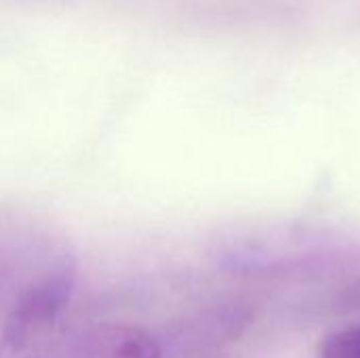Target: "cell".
<instances>
[{"label": "cell", "mask_w": 360, "mask_h": 358, "mask_svg": "<svg viewBox=\"0 0 360 358\" xmlns=\"http://www.w3.org/2000/svg\"><path fill=\"white\" fill-rule=\"evenodd\" d=\"M74 289V262L36 281L0 319V358L57 357Z\"/></svg>", "instance_id": "1"}, {"label": "cell", "mask_w": 360, "mask_h": 358, "mask_svg": "<svg viewBox=\"0 0 360 358\" xmlns=\"http://www.w3.org/2000/svg\"><path fill=\"white\" fill-rule=\"evenodd\" d=\"M74 262L30 217L0 211V319L42 276Z\"/></svg>", "instance_id": "2"}, {"label": "cell", "mask_w": 360, "mask_h": 358, "mask_svg": "<svg viewBox=\"0 0 360 358\" xmlns=\"http://www.w3.org/2000/svg\"><path fill=\"white\" fill-rule=\"evenodd\" d=\"M72 358H169L162 342L129 323H99L74 344Z\"/></svg>", "instance_id": "3"}, {"label": "cell", "mask_w": 360, "mask_h": 358, "mask_svg": "<svg viewBox=\"0 0 360 358\" xmlns=\"http://www.w3.org/2000/svg\"><path fill=\"white\" fill-rule=\"evenodd\" d=\"M314 358H360V325H350L327 333Z\"/></svg>", "instance_id": "4"}, {"label": "cell", "mask_w": 360, "mask_h": 358, "mask_svg": "<svg viewBox=\"0 0 360 358\" xmlns=\"http://www.w3.org/2000/svg\"><path fill=\"white\" fill-rule=\"evenodd\" d=\"M338 302L344 310H354L360 312V276H356L352 283H348L340 295H338Z\"/></svg>", "instance_id": "5"}]
</instances>
